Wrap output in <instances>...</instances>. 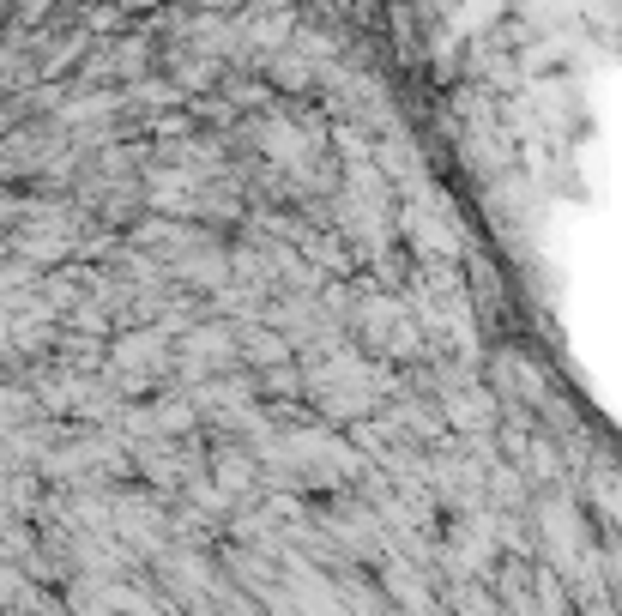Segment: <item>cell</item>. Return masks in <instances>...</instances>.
<instances>
[{"instance_id":"cell-1","label":"cell","mask_w":622,"mask_h":616,"mask_svg":"<svg viewBox=\"0 0 622 616\" xmlns=\"http://www.w3.org/2000/svg\"><path fill=\"white\" fill-rule=\"evenodd\" d=\"M405 224H411V242H417V248H429V254H459V236L447 230V218H435V212L417 218V212H411Z\"/></svg>"}]
</instances>
